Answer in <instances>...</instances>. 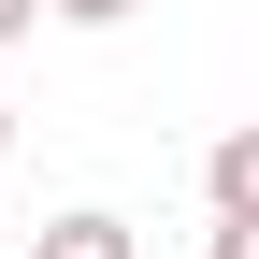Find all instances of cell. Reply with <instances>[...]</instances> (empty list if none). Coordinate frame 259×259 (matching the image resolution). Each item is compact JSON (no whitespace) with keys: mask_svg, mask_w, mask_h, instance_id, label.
Masks as SVG:
<instances>
[{"mask_svg":"<svg viewBox=\"0 0 259 259\" xmlns=\"http://www.w3.org/2000/svg\"><path fill=\"white\" fill-rule=\"evenodd\" d=\"M202 202H216V216H259V115L202 144Z\"/></svg>","mask_w":259,"mask_h":259,"instance_id":"cell-1","label":"cell"},{"mask_svg":"<svg viewBox=\"0 0 259 259\" xmlns=\"http://www.w3.org/2000/svg\"><path fill=\"white\" fill-rule=\"evenodd\" d=\"M29 259H144V245H130V216L72 202V216H44V245H29Z\"/></svg>","mask_w":259,"mask_h":259,"instance_id":"cell-2","label":"cell"},{"mask_svg":"<svg viewBox=\"0 0 259 259\" xmlns=\"http://www.w3.org/2000/svg\"><path fill=\"white\" fill-rule=\"evenodd\" d=\"M115 15H144V0H58V29H115Z\"/></svg>","mask_w":259,"mask_h":259,"instance_id":"cell-3","label":"cell"},{"mask_svg":"<svg viewBox=\"0 0 259 259\" xmlns=\"http://www.w3.org/2000/svg\"><path fill=\"white\" fill-rule=\"evenodd\" d=\"M58 15V0H0V44H29V29H44Z\"/></svg>","mask_w":259,"mask_h":259,"instance_id":"cell-4","label":"cell"},{"mask_svg":"<svg viewBox=\"0 0 259 259\" xmlns=\"http://www.w3.org/2000/svg\"><path fill=\"white\" fill-rule=\"evenodd\" d=\"M216 259H259V216H216Z\"/></svg>","mask_w":259,"mask_h":259,"instance_id":"cell-5","label":"cell"}]
</instances>
